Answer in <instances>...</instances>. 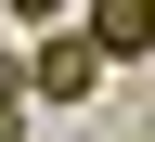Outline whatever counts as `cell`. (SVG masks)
Listing matches in <instances>:
<instances>
[{
    "label": "cell",
    "instance_id": "obj_3",
    "mask_svg": "<svg viewBox=\"0 0 155 142\" xmlns=\"http://www.w3.org/2000/svg\"><path fill=\"white\" fill-rule=\"evenodd\" d=\"M0 142H26V52H0Z\"/></svg>",
    "mask_w": 155,
    "mask_h": 142
},
{
    "label": "cell",
    "instance_id": "obj_2",
    "mask_svg": "<svg viewBox=\"0 0 155 142\" xmlns=\"http://www.w3.org/2000/svg\"><path fill=\"white\" fill-rule=\"evenodd\" d=\"M91 65H142V13H129V0H91Z\"/></svg>",
    "mask_w": 155,
    "mask_h": 142
},
{
    "label": "cell",
    "instance_id": "obj_1",
    "mask_svg": "<svg viewBox=\"0 0 155 142\" xmlns=\"http://www.w3.org/2000/svg\"><path fill=\"white\" fill-rule=\"evenodd\" d=\"M91 91H104V65H91V39H78V26H52V39L26 52V104H91Z\"/></svg>",
    "mask_w": 155,
    "mask_h": 142
}]
</instances>
